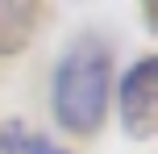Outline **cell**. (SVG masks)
I'll return each mask as SVG.
<instances>
[{
	"mask_svg": "<svg viewBox=\"0 0 158 154\" xmlns=\"http://www.w3.org/2000/svg\"><path fill=\"white\" fill-rule=\"evenodd\" d=\"M108 88H112V63L108 50L100 42L83 38L63 54L54 67V83H50V108L54 121L71 133H96L108 108Z\"/></svg>",
	"mask_w": 158,
	"mask_h": 154,
	"instance_id": "6da1fadb",
	"label": "cell"
},
{
	"mask_svg": "<svg viewBox=\"0 0 158 154\" xmlns=\"http://www.w3.org/2000/svg\"><path fill=\"white\" fill-rule=\"evenodd\" d=\"M121 121L125 133L137 142L158 133V58L146 54L121 79Z\"/></svg>",
	"mask_w": 158,
	"mask_h": 154,
	"instance_id": "7a4b0ae2",
	"label": "cell"
},
{
	"mask_svg": "<svg viewBox=\"0 0 158 154\" xmlns=\"http://www.w3.org/2000/svg\"><path fill=\"white\" fill-rule=\"evenodd\" d=\"M42 21V4H13L0 0V54H17L29 46L33 29Z\"/></svg>",
	"mask_w": 158,
	"mask_h": 154,
	"instance_id": "3957f363",
	"label": "cell"
},
{
	"mask_svg": "<svg viewBox=\"0 0 158 154\" xmlns=\"http://www.w3.org/2000/svg\"><path fill=\"white\" fill-rule=\"evenodd\" d=\"M0 154H29V129L21 121H0Z\"/></svg>",
	"mask_w": 158,
	"mask_h": 154,
	"instance_id": "277c9868",
	"label": "cell"
},
{
	"mask_svg": "<svg viewBox=\"0 0 158 154\" xmlns=\"http://www.w3.org/2000/svg\"><path fill=\"white\" fill-rule=\"evenodd\" d=\"M29 154H67V150L54 146L50 138H33V133H29Z\"/></svg>",
	"mask_w": 158,
	"mask_h": 154,
	"instance_id": "5b68a950",
	"label": "cell"
}]
</instances>
